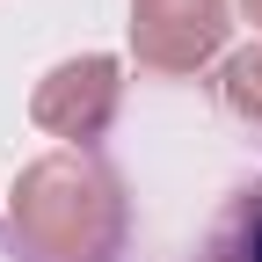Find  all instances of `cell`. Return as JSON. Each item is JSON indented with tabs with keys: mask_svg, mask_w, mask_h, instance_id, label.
<instances>
[{
	"mask_svg": "<svg viewBox=\"0 0 262 262\" xmlns=\"http://www.w3.org/2000/svg\"><path fill=\"white\" fill-rule=\"evenodd\" d=\"M117 102H124V66L110 51H88V58H58L37 80L29 124H37L44 139H66V153H88L117 124Z\"/></svg>",
	"mask_w": 262,
	"mask_h": 262,
	"instance_id": "cell-2",
	"label": "cell"
},
{
	"mask_svg": "<svg viewBox=\"0 0 262 262\" xmlns=\"http://www.w3.org/2000/svg\"><path fill=\"white\" fill-rule=\"evenodd\" d=\"M211 262H262V196H248V204L233 211V226L219 233Z\"/></svg>",
	"mask_w": 262,
	"mask_h": 262,
	"instance_id": "cell-5",
	"label": "cell"
},
{
	"mask_svg": "<svg viewBox=\"0 0 262 262\" xmlns=\"http://www.w3.org/2000/svg\"><path fill=\"white\" fill-rule=\"evenodd\" d=\"M233 37V0H131V58L146 73H196Z\"/></svg>",
	"mask_w": 262,
	"mask_h": 262,
	"instance_id": "cell-3",
	"label": "cell"
},
{
	"mask_svg": "<svg viewBox=\"0 0 262 262\" xmlns=\"http://www.w3.org/2000/svg\"><path fill=\"white\" fill-rule=\"evenodd\" d=\"M219 95H226V110H233L241 124H255V131H262V44H248V51L226 58Z\"/></svg>",
	"mask_w": 262,
	"mask_h": 262,
	"instance_id": "cell-4",
	"label": "cell"
},
{
	"mask_svg": "<svg viewBox=\"0 0 262 262\" xmlns=\"http://www.w3.org/2000/svg\"><path fill=\"white\" fill-rule=\"evenodd\" d=\"M241 15H248V22H255V29H262V0H241Z\"/></svg>",
	"mask_w": 262,
	"mask_h": 262,
	"instance_id": "cell-6",
	"label": "cell"
},
{
	"mask_svg": "<svg viewBox=\"0 0 262 262\" xmlns=\"http://www.w3.org/2000/svg\"><path fill=\"white\" fill-rule=\"evenodd\" d=\"M131 233L124 182L88 153H44L8 189L15 262H117Z\"/></svg>",
	"mask_w": 262,
	"mask_h": 262,
	"instance_id": "cell-1",
	"label": "cell"
}]
</instances>
